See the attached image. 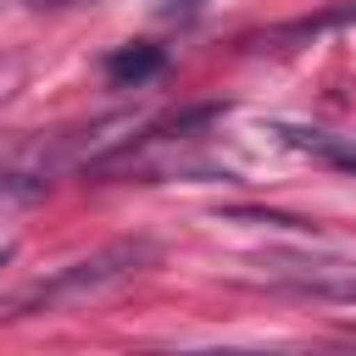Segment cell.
<instances>
[{
  "mask_svg": "<svg viewBox=\"0 0 356 356\" xmlns=\"http://www.w3.org/2000/svg\"><path fill=\"white\" fill-rule=\"evenodd\" d=\"M195 6H200V0H161V6H156V11H161V17H189V11H195Z\"/></svg>",
  "mask_w": 356,
  "mask_h": 356,
  "instance_id": "cell-5",
  "label": "cell"
},
{
  "mask_svg": "<svg viewBox=\"0 0 356 356\" xmlns=\"http://www.w3.org/2000/svg\"><path fill=\"white\" fill-rule=\"evenodd\" d=\"M150 261H156V245H150V239H117V245L83 256V261L61 267L56 278H44V284L33 289V300H44V306H61V300H95V295L128 284L134 273H145Z\"/></svg>",
  "mask_w": 356,
  "mask_h": 356,
  "instance_id": "cell-1",
  "label": "cell"
},
{
  "mask_svg": "<svg viewBox=\"0 0 356 356\" xmlns=\"http://www.w3.org/2000/svg\"><path fill=\"white\" fill-rule=\"evenodd\" d=\"M17 83H22V56H0V100L17 95Z\"/></svg>",
  "mask_w": 356,
  "mask_h": 356,
  "instance_id": "cell-4",
  "label": "cell"
},
{
  "mask_svg": "<svg viewBox=\"0 0 356 356\" xmlns=\"http://www.w3.org/2000/svg\"><path fill=\"white\" fill-rule=\"evenodd\" d=\"M167 67V56L156 50V44H128V50H117V56H106V78L117 83V89H139L145 78H156Z\"/></svg>",
  "mask_w": 356,
  "mask_h": 356,
  "instance_id": "cell-2",
  "label": "cell"
},
{
  "mask_svg": "<svg viewBox=\"0 0 356 356\" xmlns=\"http://www.w3.org/2000/svg\"><path fill=\"white\" fill-rule=\"evenodd\" d=\"M295 145H306V150H317V156H328L334 167H345V172H356V145H345V139H334V134H317V128H284Z\"/></svg>",
  "mask_w": 356,
  "mask_h": 356,
  "instance_id": "cell-3",
  "label": "cell"
}]
</instances>
